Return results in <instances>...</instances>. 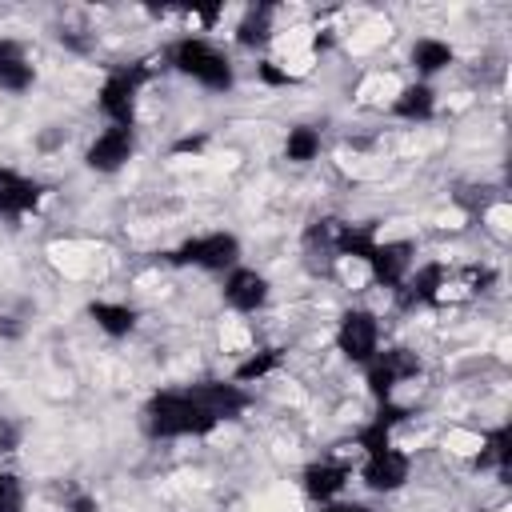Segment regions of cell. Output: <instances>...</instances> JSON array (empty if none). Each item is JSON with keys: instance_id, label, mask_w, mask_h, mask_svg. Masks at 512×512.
I'll list each match as a JSON object with an SVG mask.
<instances>
[{"instance_id": "cell-1", "label": "cell", "mask_w": 512, "mask_h": 512, "mask_svg": "<svg viewBox=\"0 0 512 512\" xmlns=\"http://www.w3.org/2000/svg\"><path fill=\"white\" fill-rule=\"evenodd\" d=\"M140 428L148 440H184V436H208L216 432V416L200 404L196 388H160L140 408Z\"/></svg>"}, {"instance_id": "cell-2", "label": "cell", "mask_w": 512, "mask_h": 512, "mask_svg": "<svg viewBox=\"0 0 512 512\" xmlns=\"http://www.w3.org/2000/svg\"><path fill=\"white\" fill-rule=\"evenodd\" d=\"M164 60L172 72L188 76L192 84H200L208 92H232L236 88V68L228 60V52L204 36H176L164 48Z\"/></svg>"}, {"instance_id": "cell-3", "label": "cell", "mask_w": 512, "mask_h": 512, "mask_svg": "<svg viewBox=\"0 0 512 512\" xmlns=\"http://www.w3.org/2000/svg\"><path fill=\"white\" fill-rule=\"evenodd\" d=\"M156 76V68L148 60H132V64H112L100 80V92H96V108L108 124H124V128H136V100L144 92V84Z\"/></svg>"}, {"instance_id": "cell-4", "label": "cell", "mask_w": 512, "mask_h": 512, "mask_svg": "<svg viewBox=\"0 0 512 512\" xmlns=\"http://www.w3.org/2000/svg\"><path fill=\"white\" fill-rule=\"evenodd\" d=\"M172 268H200V272H232L240 264V236L236 232H200L180 240L172 252H164Z\"/></svg>"}, {"instance_id": "cell-5", "label": "cell", "mask_w": 512, "mask_h": 512, "mask_svg": "<svg viewBox=\"0 0 512 512\" xmlns=\"http://www.w3.org/2000/svg\"><path fill=\"white\" fill-rule=\"evenodd\" d=\"M420 372H424L420 356H416L412 348H404V344L380 348V352H376V356L364 364V380H368V392H372L380 404H392L396 388H400L404 380H416Z\"/></svg>"}, {"instance_id": "cell-6", "label": "cell", "mask_w": 512, "mask_h": 512, "mask_svg": "<svg viewBox=\"0 0 512 512\" xmlns=\"http://www.w3.org/2000/svg\"><path fill=\"white\" fill-rule=\"evenodd\" d=\"M344 228H348V220H340V216H316V220L304 228L300 252H304V264H308L312 276H332V272H336Z\"/></svg>"}, {"instance_id": "cell-7", "label": "cell", "mask_w": 512, "mask_h": 512, "mask_svg": "<svg viewBox=\"0 0 512 512\" xmlns=\"http://www.w3.org/2000/svg\"><path fill=\"white\" fill-rule=\"evenodd\" d=\"M336 348L348 364H368L380 352V320L368 308H348L336 324Z\"/></svg>"}, {"instance_id": "cell-8", "label": "cell", "mask_w": 512, "mask_h": 512, "mask_svg": "<svg viewBox=\"0 0 512 512\" xmlns=\"http://www.w3.org/2000/svg\"><path fill=\"white\" fill-rule=\"evenodd\" d=\"M364 264L372 272V284L396 292L404 284V276L416 268V244L412 240H380L376 236V244L364 252Z\"/></svg>"}, {"instance_id": "cell-9", "label": "cell", "mask_w": 512, "mask_h": 512, "mask_svg": "<svg viewBox=\"0 0 512 512\" xmlns=\"http://www.w3.org/2000/svg\"><path fill=\"white\" fill-rule=\"evenodd\" d=\"M408 472H412V456L400 452L396 444H384V448H372L364 452V464H360V480L368 492H400L408 484Z\"/></svg>"}, {"instance_id": "cell-10", "label": "cell", "mask_w": 512, "mask_h": 512, "mask_svg": "<svg viewBox=\"0 0 512 512\" xmlns=\"http://www.w3.org/2000/svg\"><path fill=\"white\" fill-rule=\"evenodd\" d=\"M444 288H448L444 264H440V260H428V264L412 268V272L404 276V284H400L392 296H396V308H400V312H420V308L440 304Z\"/></svg>"}, {"instance_id": "cell-11", "label": "cell", "mask_w": 512, "mask_h": 512, "mask_svg": "<svg viewBox=\"0 0 512 512\" xmlns=\"http://www.w3.org/2000/svg\"><path fill=\"white\" fill-rule=\"evenodd\" d=\"M136 156V128H124V124H108L84 152V164L100 176H112L120 172L128 160Z\"/></svg>"}, {"instance_id": "cell-12", "label": "cell", "mask_w": 512, "mask_h": 512, "mask_svg": "<svg viewBox=\"0 0 512 512\" xmlns=\"http://www.w3.org/2000/svg\"><path fill=\"white\" fill-rule=\"evenodd\" d=\"M220 296H224V304H228L232 312H244V316H252V312H260V308L268 304V296H272V284H268V276H264V272L236 264V268L224 276V288H220Z\"/></svg>"}, {"instance_id": "cell-13", "label": "cell", "mask_w": 512, "mask_h": 512, "mask_svg": "<svg viewBox=\"0 0 512 512\" xmlns=\"http://www.w3.org/2000/svg\"><path fill=\"white\" fill-rule=\"evenodd\" d=\"M44 200V184L16 172V168H0V216L4 220H24L28 212H36Z\"/></svg>"}, {"instance_id": "cell-14", "label": "cell", "mask_w": 512, "mask_h": 512, "mask_svg": "<svg viewBox=\"0 0 512 512\" xmlns=\"http://www.w3.org/2000/svg\"><path fill=\"white\" fill-rule=\"evenodd\" d=\"M348 480H352V468L340 464V460H312V464H304V472H300V488H304V496H308L312 504L336 500V496L348 488Z\"/></svg>"}, {"instance_id": "cell-15", "label": "cell", "mask_w": 512, "mask_h": 512, "mask_svg": "<svg viewBox=\"0 0 512 512\" xmlns=\"http://www.w3.org/2000/svg\"><path fill=\"white\" fill-rule=\"evenodd\" d=\"M36 80V68L28 60L24 40L16 36H0V88L4 92H28Z\"/></svg>"}, {"instance_id": "cell-16", "label": "cell", "mask_w": 512, "mask_h": 512, "mask_svg": "<svg viewBox=\"0 0 512 512\" xmlns=\"http://www.w3.org/2000/svg\"><path fill=\"white\" fill-rule=\"evenodd\" d=\"M392 116L396 120H408V124H424L436 116V88L428 80H416V84H404L392 100Z\"/></svg>"}, {"instance_id": "cell-17", "label": "cell", "mask_w": 512, "mask_h": 512, "mask_svg": "<svg viewBox=\"0 0 512 512\" xmlns=\"http://www.w3.org/2000/svg\"><path fill=\"white\" fill-rule=\"evenodd\" d=\"M88 316H92V324H96L104 336H112V340L132 336V332H136V320H140V312H136L132 304H120V300H92V304H88Z\"/></svg>"}, {"instance_id": "cell-18", "label": "cell", "mask_w": 512, "mask_h": 512, "mask_svg": "<svg viewBox=\"0 0 512 512\" xmlns=\"http://www.w3.org/2000/svg\"><path fill=\"white\" fill-rule=\"evenodd\" d=\"M408 64L416 68V76H420V80H428V76H436V72L452 68V64H456V52H452V44H448V40L420 36V40H412V48H408Z\"/></svg>"}, {"instance_id": "cell-19", "label": "cell", "mask_w": 512, "mask_h": 512, "mask_svg": "<svg viewBox=\"0 0 512 512\" xmlns=\"http://www.w3.org/2000/svg\"><path fill=\"white\" fill-rule=\"evenodd\" d=\"M476 468L480 472H496L504 484H508V468H512V428L508 424H496L484 432V444H480V456H476Z\"/></svg>"}, {"instance_id": "cell-20", "label": "cell", "mask_w": 512, "mask_h": 512, "mask_svg": "<svg viewBox=\"0 0 512 512\" xmlns=\"http://www.w3.org/2000/svg\"><path fill=\"white\" fill-rule=\"evenodd\" d=\"M272 20H276V4H252L244 16H240V24H236V44L240 48H268V40H272Z\"/></svg>"}, {"instance_id": "cell-21", "label": "cell", "mask_w": 512, "mask_h": 512, "mask_svg": "<svg viewBox=\"0 0 512 512\" xmlns=\"http://www.w3.org/2000/svg\"><path fill=\"white\" fill-rule=\"evenodd\" d=\"M320 144H324V136H320L316 124H296V128H288V136H284V160H292V164H312V160L320 156Z\"/></svg>"}, {"instance_id": "cell-22", "label": "cell", "mask_w": 512, "mask_h": 512, "mask_svg": "<svg viewBox=\"0 0 512 512\" xmlns=\"http://www.w3.org/2000/svg\"><path fill=\"white\" fill-rule=\"evenodd\" d=\"M280 364H284V348H260V352H252L248 360H240V364H236L232 380H236V384H256V380L272 376Z\"/></svg>"}, {"instance_id": "cell-23", "label": "cell", "mask_w": 512, "mask_h": 512, "mask_svg": "<svg viewBox=\"0 0 512 512\" xmlns=\"http://www.w3.org/2000/svg\"><path fill=\"white\" fill-rule=\"evenodd\" d=\"M0 512H24V480L12 468H0Z\"/></svg>"}, {"instance_id": "cell-24", "label": "cell", "mask_w": 512, "mask_h": 512, "mask_svg": "<svg viewBox=\"0 0 512 512\" xmlns=\"http://www.w3.org/2000/svg\"><path fill=\"white\" fill-rule=\"evenodd\" d=\"M20 436H24V428L12 416H0V456H12L20 448Z\"/></svg>"}, {"instance_id": "cell-25", "label": "cell", "mask_w": 512, "mask_h": 512, "mask_svg": "<svg viewBox=\"0 0 512 512\" xmlns=\"http://www.w3.org/2000/svg\"><path fill=\"white\" fill-rule=\"evenodd\" d=\"M464 280H468V292H488L492 280H496V272H492V268H468Z\"/></svg>"}, {"instance_id": "cell-26", "label": "cell", "mask_w": 512, "mask_h": 512, "mask_svg": "<svg viewBox=\"0 0 512 512\" xmlns=\"http://www.w3.org/2000/svg\"><path fill=\"white\" fill-rule=\"evenodd\" d=\"M64 512H100V504H96V496H88V492H72L68 504H64Z\"/></svg>"}, {"instance_id": "cell-27", "label": "cell", "mask_w": 512, "mask_h": 512, "mask_svg": "<svg viewBox=\"0 0 512 512\" xmlns=\"http://www.w3.org/2000/svg\"><path fill=\"white\" fill-rule=\"evenodd\" d=\"M260 80L264 84H292V72H280L272 60H260Z\"/></svg>"}, {"instance_id": "cell-28", "label": "cell", "mask_w": 512, "mask_h": 512, "mask_svg": "<svg viewBox=\"0 0 512 512\" xmlns=\"http://www.w3.org/2000/svg\"><path fill=\"white\" fill-rule=\"evenodd\" d=\"M224 12V4H208V8H184V16H192V20H200L204 28L208 24H216V16Z\"/></svg>"}, {"instance_id": "cell-29", "label": "cell", "mask_w": 512, "mask_h": 512, "mask_svg": "<svg viewBox=\"0 0 512 512\" xmlns=\"http://www.w3.org/2000/svg\"><path fill=\"white\" fill-rule=\"evenodd\" d=\"M316 512H372V508L356 500H328V504H316Z\"/></svg>"}, {"instance_id": "cell-30", "label": "cell", "mask_w": 512, "mask_h": 512, "mask_svg": "<svg viewBox=\"0 0 512 512\" xmlns=\"http://www.w3.org/2000/svg\"><path fill=\"white\" fill-rule=\"evenodd\" d=\"M200 148H204V136H184L172 144V152H200Z\"/></svg>"}]
</instances>
